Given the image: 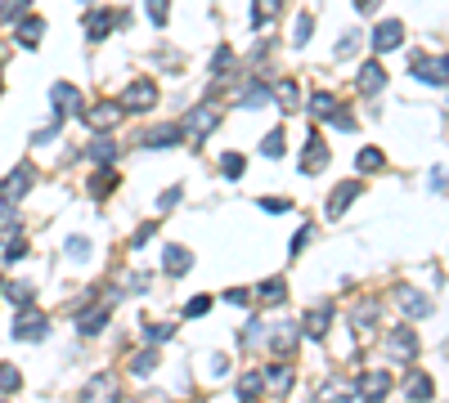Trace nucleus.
Instances as JSON below:
<instances>
[{"mask_svg": "<svg viewBox=\"0 0 449 403\" xmlns=\"http://www.w3.org/2000/svg\"><path fill=\"white\" fill-rule=\"evenodd\" d=\"M355 395H359L355 381H333V385L319 390V403H346V399H355Z\"/></svg>", "mask_w": 449, "mask_h": 403, "instance_id": "24", "label": "nucleus"}, {"mask_svg": "<svg viewBox=\"0 0 449 403\" xmlns=\"http://www.w3.org/2000/svg\"><path fill=\"white\" fill-rule=\"evenodd\" d=\"M359 45H364V36H359V27H355V32H346L342 41H337V58H350V54L359 50Z\"/></svg>", "mask_w": 449, "mask_h": 403, "instance_id": "39", "label": "nucleus"}, {"mask_svg": "<svg viewBox=\"0 0 449 403\" xmlns=\"http://www.w3.org/2000/svg\"><path fill=\"white\" fill-rule=\"evenodd\" d=\"M180 198H185L180 188H166L162 198H157V211H176V206H180Z\"/></svg>", "mask_w": 449, "mask_h": 403, "instance_id": "49", "label": "nucleus"}, {"mask_svg": "<svg viewBox=\"0 0 449 403\" xmlns=\"http://www.w3.org/2000/svg\"><path fill=\"white\" fill-rule=\"evenodd\" d=\"M274 94H278V103H283V108H288V113H293V108L301 103V94H297V81H283V85H278V90H274Z\"/></svg>", "mask_w": 449, "mask_h": 403, "instance_id": "41", "label": "nucleus"}, {"mask_svg": "<svg viewBox=\"0 0 449 403\" xmlns=\"http://www.w3.org/2000/svg\"><path fill=\"white\" fill-rule=\"evenodd\" d=\"M113 23H117L113 9H90V18H86V36H90V41H104V36L113 32Z\"/></svg>", "mask_w": 449, "mask_h": 403, "instance_id": "18", "label": "nucleus"}, {"mask_svg": "<svg viewBox=\"0 0 449 403\" xmlns=\"http://www.w3.org/2000/svg\"><path fill=\"white\" fill-rule=\"evenodd\" d=\"M261 153H265V157H283V130H270V134H265V139H261Z\"/></svg>", "mask_w": 449, "mask_h": 403, "instance_id": "43", "label": "nucleus"}, {"mask_svg": "<svg viewBox=\"0 0 449 403\" xmlns=\"http://www.w3.org/2000/svg\"><path fill=\"white\" fill-rule=\"evenodd\" d=\"M180 134H185V130H180V126H157V130H149V134H144V148H171V143H180Z\"/></svg>", "mask_w": 449, "mask_h": 403, "instance_id": "21", "label": "nucleus"}, {"mask_svg": "<svg viewBox=\"0 0 449 403\" xmlns=\"http://www.w3.org/2000/svg\"><path fill=\"white\" fill-rule=\"evenodd\" d=\"M328 327H333V309H328V305H314V309L306 314V336L310 340H324V336H328Z\"/></svg>", "mask_w": 449, "mask_h": 403, "instance_id": "16", "label": "nucleus"}, {"mask_svg": "<svg viewBox=\"0 0 449 403\" xmlns=\"http://www.w3.org/2000/svg\"><path fill=\"white\" fill-rule=\"evenodd\" d=\"M400 41H405V23H395V18L378 23V32H373V50H378V54H391Z\"/></svg>", "mask_w": 449, "mask_h": 403, "instance_id": "13", "label": "nucleus"}, {"mask_svg": "<svg viewBox=\"0 0 449 403\" xmlns=\"http://www.w3.org/2000/svg\"><path fill=\"white\" fill-rule=\"evenodd\" d=\"M355 166L364 170V175H378V170L386 166V153H382V148H359V157H355Z\"/></svg>", "mask_w": 449, "mask_h": 403, "instance_id": "29", "label": "nucleus"}, {"mask_svg": "<svg viewBox=\"0 0 449 403\" xmlns=\"http://www.w3.org/2000/svg\"><path fill=\"white\" fill-rule=\"evenodd\" d=\"M14 305H23V309H32V296H36V287L32 283H9V287H0Z\"/></svg>", "mask_w": 449, "mask_h": 403, "instance_id": "31", "label": "nucleus"}, {"mask_svg": "<svg viewBox=\"0 0 449 403\" xmlns=\"http://www.w3.org/2000/svg\"><path fill=\"white\" fill-rule=\"evenodd\" d=\"M257 300H261V305H278V300H288V283H283V278H270V283H261Z\"/></svg>", "mask_w": 449, "mask_h": 403, "instance_id": "30", "label": "nucleus"}, {"mask_svg": "<svg viewBox=\"0 0 449 403\" xmlns=\"http://www.w3.org/2000/svg\"><path fill=\"white\" fill-rule=\"evenodd\" d=\"M431 395H436L431 376H422V372H414V376H409V385H405V399H409V403H427Z\"/></svg>", "mask_w": 449, "mask_h": 403, "instance_id": "23", "label": "nucleus"}, {"mask_svg": "<svg viewBox=\"0 0 449 403\" xmlns=\"http://www.w3.org/2000/svg\"><path fill=\"white\" fill-rule=\"evenodd\" d=\"M265 385L278 390V395L293 390V368H288V363H270V368H265Z\"/></svg>", "mask_w": 449, "mask_h": 403, "instance_id": "25", "label": "nucleus"}, {"mask_svg": "<svg viewBox=\"0 0 449 403\" xmlns=\"http://www.w3.org/2000/svg\"><path fill=\"white\" fill-rule=\"evenodd\" d=\"M324 166H328V143H324L319 134H310V139H306V153H301V170H306V175H319Z\"/></svg>", "mask_w": 449, "mask_h": 403, "instance_id": "11", "label": "nucleus"}, {"mask_svg": "<svg viewBox=\"0 0 449 403\" xmlns=\"http://www.w3.org/2000/svg\"><path fill=\"white\" fill-rule=\"evenodd\" d=\"M359 390H364V403H382L386 399V390H391V376L386 372H369L364 381H355Z\"/></svg>", "mask_w": 449, "mask_h": 403, "instance_id": "17", "label": "nucleus"}, {"mask_svg": "<svg viewBox=\"0 0 449 403\" xmlns=\"http://www.w3.org/2000/svg\"><path fill=\"white\" fill-rule=\"evenodd\" d=\"M18 385H23V376H18V368H14V363H0V390H5V395H14Z\"/></svg>", "mask_w": 449, "mask_h": 403, "instance_id": "35", "label": "nucleus"}, {"mask_svg": "<svg viewBox=\"0 0 449 403\" xmlns=\"http://www.w3.org/2000/svg\"><path fill=\"white\" fill-rule=\"evenodd\" d=\"M14 234H18V215H14V206H5L0 211V242H14Z\"/></svg>", "mask_w": 449, "mask_h": 403, "instance_id": "34", "label": "nucleus"}, {"mask_svg": "<svg viewBox=\"0 0 449 403\" xmlns=\"http://www.w3.org/2000/svg\"><path fill=\"white\" fill-rule=\"evenodd\" d=\"M45 332H50V319H45L41 309H23L14 319V336L18 340H45Z\"/></svg>", "mask_w": 449, "mask_h": 403, "instance_id": "7", "label": "nucleus"}, {"mask_svg": "<svg viewBox=\"0 0 449 403\" xmlns=\"http://www.w3.org/2000/svg\"><path fill=\"white\" fill-rule=\"evenodd\" d=\"M297 336H301V327L293 319H283V323H274V327H261V345H270L274 354H293L297 350Z\"/></svg>", "mask_w": 449, "mask_h": 403, "instance_id": "1", "label": "nucleus"}, {"mask_svg": "<svg viewBox=\"0 0 449 403\" xmlns=\"http://www.w3.org/2000/svg\"><path fill=\"white\" fill-rule=\"evenodd\" d=\"M310 32H314V18H306V14H301V18H297V27H293V45H297V50L310 41Z\"/></svg>", "mask_w": 449, "mask_h": 403, "instance_id": "44", "label": "nucleus"}, {"mask_svg": "<svg viewBox=\"0 0 449 403\" xmlns=\"http://www.w3.org/2000/svg\"><path fill=\"white\" fill-rule=\"evenodd\" d=\"M171 336H176L171 323H149V327H144V340H171Z\"/></svg>", "mask_w": 449, "mask_h": 403, "instance_id": "46", "label": "nucleus"}, {"mask_svg": "<svg viewBox=\"0 0 449 403\" xmlns=\"http://www.w3.org/2000/svg\"><path fill=\"white\" fill-rule=\"evenodd\" d=\"M157 234V224H144V229H135V238H130V247H144V242H149Z\"/></svg>", "mask_w": 449, "mask_h": 403, "instance_id": "51", "label": "nucleus"}, {"mask_svg": "<svg viewBox=\"0 0 449 403\" xmlns=\"http://www.w3.org/2000/svg\"><path fill=\"white\" fill-rule=\"evenodd\" d=\"M359 198V179H346V184H337L333 188V198H328V219H337V215H346V206Z\"/></svg>", "mask_w": 449, "mask_h": 403, "instance_id": "15", "label": "nucleus"}, {"mask_svg": "<svg viewBox=\"0 0 449 403\" xmlns=\"http://www.w3.org/2000/svg\"><path fill=\"white\" fill-rule=\"evenodd\" d=\"M386 354H391L395 363H414L418 359V336L409 332V327H391V332H386Z\"/></svg>", "mask_w": 449, "mask_h": 403, "instance_id": "5", "label": "nucleus"}, {"mask_svg": "<svg viewBox=\"0 0 449 403\" xmlns=\"http://www.w3.org/2000/svg\"><path fill=\"white\" fill-rule=\"evenodd\" d=\"M0 287H5V283H0Z\"/></svg>", "mask_w": 449, "mask_h": 403, "instance_id": "58", "label": "nucleus"}, {"mask_svg": "<svg viewBox=\"0 0 449 403\" xmlns=\"http://www.w3.org/2000/svg\"><path fill=\"white\" fill-rule=\"evenodd\" d=\"M41 36H45V23L36 18V14H27L18 23V45H27V50H36V45H41Z\"/></svg>", "mask_w": 449, "mask_h": 403, "instance_id": "22", "label": "nucleus"}, {"mask_svg": "<svg viewBox=\"0 0 449 403\" xmlns=\"http://www.w3.org/2000/svg\"><path fill=\"white\" fill-rule=\"evenodd\" d=\"M50 103H54V121H68L72 113H81V90L68 85V81H59L50 90Z\"/></svg>", "mask_w": 449, "mask_h": 403, "instance_id": "6", "label": "nucleus"}, {"mask_svg": "<svg viewBox=\"0 0 449 403\" xmlns=\"http://www.w3.org/2000/svg\"><path fill=\"white\" fill-rule=\"evenodd\" d=\"M265 99H270V90H265V85H261V81H252V85H247V90H242V94H238V108H261Z\"/></svg>", "mask_w": 449, "mask_h": 403, "instance_id": "32", "label": "nucleus"}, {"mask_svg": "<svg viewBox=\"0 0 449 403\" xmlns=\"http://www.w3.org/2000/svg\"><path fill=\"white\" fill-rule=\"evenodd\" d=\"M207 309H211V296H193V300L185 305V319H202Z\"/></svg>", "mask_w": 449, "mask_h": 403, "instance_id": "47", "label": "nucleus"}, {"mask_svg": "<svg viewBox=\"0 0 449 403\" xmlns=\"http://www.w3.org/2000/svg\"><path fill=\"white\" fill-rule=\"evenodd\" d=\"M121 117V103H94L90 108V113H86V121H90V130H108V126H113V121Z\"/></svg>", "mask_w": 449, "mask_h": 403, "instance_id": "19", "label": "nucleus"}, {"mask_svg": "<svg viewBox=\"0 0 449 403\" xmlns=\"http://www.w3.org/2000/svg\"><path fill=\"white\" fill-rule=\"evenodd\" d=\"M427 184H431V193H445V170H441V166L427 175Z\"/></svg>", "mask_w": 449, "mask_h": 403, "instance_id": "54", "label": "nucleus"}, {"mask_svg": "<svg viewBox=\"0 0 449 403\" xmlns=\"http://www.w3.org/2000/svg\"><path fill=\"white\" fill-rule=\"evenodd\" d=\"M113 188H117V175H113V170H99V175L90 179V193H94V198H104V193H113Z\"/></svg>", "mask_w": 449, "mask_h": 403, "instance_id": "36", "label": "nucleus"}, {"mask_svg": "<svg viewBox=\"0 0 449 403\" xmlns=\"http://www.w3.org/2000/svg\"><path fill=\"white\" fill-rule=\"evenodd\" d=\"M216 121H221V108H216V103H198V108H189V113H185L180 130H189L193 139H202V134L216 130Z\"/></svg>", "mask_w": 449, "mask_h": 403, "instance_id": "3", "label": "nucleus"}, {"mask_svg": "<svg viewBox=\"0 0 449 403\" xmlns=\"http://www.w3.org/2000/svg\"><path fill=\"white\" fill-rule=\"evenodd\" d=\"M261 206H265V211H270V215H278V211H288V206H293V202H283V198H261Z\"/></svg>", "mask_w": 449, "mask_h": 403, "instance_id": "52", "label": "nucleus"}, {"mask_svg": "<svg viewBox=\"0 0 449 403\" xmlns=\"http://www.w3.org/2000/svg\"><path fill=\"white\" fill-rule=\"evenodd\" d=\"M310 113H314V117H333V113H337V99H333V94H324V90H319V94L310 99Z\"/></svg>", "mask_w": 449, "mask_h": 403, "instance_id": "37", "label": "nucleus"}, {"mask_svg": "<svg viewBox=\"0 0 449 403\" xmlns=\"http://www.w3.org/2000/svg\"><path fill=\"white\" fill-rule=\"evenodd\" d=\"M23 255H27V242H23V238L5 242V260H9V264H14V260H23Z\"/></svg>", "mask_w": 449, "mask_h": 403, "instance_id": "50", "label": "nucleus"}, {"mask_svg": "<svg viewBox=\"0 0 449 403\" xmlns=\"http://www.w3.org/2000/svg\"><path fill=\"white\" fill-rule=\"evenodd\" d=\"M157 368V354L153 350H140V354H130V372H135V376H149Z\"/></svg>", "mask_w": 449, "mask_h": 403, "instance_id": "33", "label": "nucleus"}, {"mask_svg": "<svg viewBox=\"0 0 449 403\" xmlns=\"http://www.w3.org/2000/svg\"><path fill=\"white\" fill-rule=\"evenodd\" d=\"M32 184H36V170H32V166H14L5 179H0V202H5V206L23 202V193H27Z\"/></svg>", "mask_w": 449, "mask_h": 403, "instance_id": "2", "label": "nucleus"}, {"mask_svg": "<svg viewBox=\"0 0 449 403\" xmlns=\"http://www.w3.org/2000/svg\"><path fill=\"white\" fill-rule=\"evenodd\" d=\"M395 305L409 314V319H427V314H431V300L422 296L418 287H409V283H400V287H395Z\"/></svg>", "mask_w": 449, "mask_h": 403, "instance_id": "8", "label": "nucleus"}, {"mask_svg": "<svg viewBox=\"0 0 449 403\" xmlns=\"http://www.w3.org/2000/svg\"><path fill=\"white\" fill-rule=\"evenodd\" d=\"M229 68H234V50H229V45H221V50H216V58H211V77H225Z\"/></svg>", "mask_w": 449, "mask_h": 403, "instance_id": "38", "label": "nucleus"}, {"mask_svg": "<svg viewBox=\"0 0 449 403\" xmlns=\"http://www.w3.org/2000/svg\"><path fill=\"white\" fill-rule=\"evenodd\" d=\"M117 103H121V113H144V108L157 103V85H153L149 77H144V81H130L126 94H121Z\"/></svg>", "mask_w": 449, "mask_h": 403, "instance_id": "4", "label": "nucleus"}, {"mask_svg": "<svg viewBox=\"0 0 449 403\" xmlns=\"http://www.w3.org/2000/svg\"><path fill=\"white\" fill-rule=\"evenodd\" d=\"M355 85H359V94H382V85H386V68L378 63V58H369V63L359 68Z\"/></svg>", "mask_w": 449, "mask_h": 403, "instance_id": "12", "label": "nucleus"}, {"mask_svg": "<svg viewBox=\"0 0 449 403\" xmlns=\"http://www.w3.org/2000/svg\"><path fill=\"white\" fill-rule=\"evenodd\" d=\"M166 14H171V0H149V23L153 27H166Z\"/></svg>", "mask_w": 449, "mask_h": 403, "instance_id": "40", "label": "nucleus"}, {"mask_svg": "<svg viewBox=\"0 0 449 403\" xmlns=\"http://www.w3.org/2000/svg\"><path fill=\"white\" fill-rule=\"evenodd\" d=\"M81 403H117V381L113 376H94V381L81 390Z\"/></svg>", "mask_w": 449, "mask_h": 403, "instance_id": "14", "label": "nucleus"}, {"mask_svg": "<svg viewBox=\"0 0 449 403\" xmlns=\"http://www.w3.org/2000/svg\"><path fill=\"white\" fill-rule=\"evenodd\" d=\"M108 319H113V300H99V305H90V309L77 319V332L81 336H94V332H104V327H108Z\"/></svg>", "mask_w": 449, "mask_h": 403, "instance_id": "9", "label": "nucleus"}, {"mask_svg": "<svg viewBox=\"0 0 449 403\" xmlns=\"http://www.w3.org/2000/svg\"><path fill=\"white\" fill-rule=\"evenodd\" d=\"M355 9H378V0H355Z\"/></svg>", "mask_w": 449, "mask_h": 403, "instance_id": "56", "label": "nucleus"}, {"mask_svg": "<svg viewBox=\"0 0 449 403\" xmlns=\"http://www.w3.org/2000/svg\"><path fill=\"white\" fill-rule=\"evenodd\" d=\"M23 5H27V0H0V23H14L23 14Z\"/></svg>", "mask_w": 449, "mask_h": 403, "instance_id": "48", "label": "nucleus"}, {"mask_svg": "<svg viewBox=\"0 0 449 403\" xmlns=\"http://www.w3.org/2000/svg\"><path fill=\"white\" fill-rule=\"evenodd\" d=\"M221 175H225V179H238V175H242V157H238V153H225V157H221Z\"/></svg>", "mask_w": 449, "mask_h": 403, "instance_id": "45", "label": "nucleus"}, {"mask_svg": "<svg viewBox=\"0 0 449 403\" xmlns=\"http://www.w3.org/2000/svg\"><path fill=\"white\" fill-rule=\"evenodd\" d=\"M68 260L86 264V260H90V242H86V238H68Z\"/></svg>", "mask_w": 449, "mask_h": 403, "instance_id": "42", "label": "nucleus"}, {"mask_svg": "<svg viewBox=\"0 0 449 403\" xmlns=\"http://www.w3.org/2000/svg\"><path fill=\"white\" fill-rule=\"evenodd\" d=\"M310 238H314V229L306 224V229H301V234L293 238V247H288V251H293V255H297V251H301V247H306V242H310Z\"/></svg>", "mask_w": 449, "mask_h": 403, "instance_id": "53", "label": "nucleus"}, {"mask_svg": "<svg viewBox=\"0 0 449 403\" xmlns=\"http://www.w3.org/2000/svg\"><path fill=\"white\" fill-rule=\"evenodd\" d=\"M0 403H5V399H0Z\"/></svg>", "mask_w": 449, "mask_h": 403, "instance_id": "57", "label": "nucleus"}, {"mask_svg": "<svg viewBox=\"0 0 449 403\" xmlns=\"http://www.w3.org/2000/svg\"><path fill=\"white\" fill-rule=\"evenodd\" d=\"M350 323H355V332H373V323H378V305L373 300H364L350 309Z\"/></svg>", "mask_w": 449, "mask_h": 403, "instance_id": "27", "label": "nucleus"}, {"mask_svg": "<svg viewBox=\"0 0 449 403\" xmlns=\"http://www.w3.org/2000/svg\"><path fill=\"white\" fill-rule=\"evenodd\" d=\"M193 269V251L189 247H180V242H171V247H166V274H189Z\"/></svg>", "mask_w": 449, "mask_h": 403, "instance_id": "20", "label": "nucleus"}, {"mask_svg": "<svg viewBox=\"0 0 449 403\" xmlns=\"http://www.w3.org/2000/svg\"><path fill=\"white\" fill-rule=\"evenodd\" d=\"M414 77L445 90V58H431V54H414Z\"/></svg>", "mask_w": 449, "mask_h": 403, "instance_id": "10", "label": "nucleus"}, {"mask_svg": "<svg viewBox=\"0 0 449 403\" xmlns=\"http://www.w3.org/2000/svg\"><path fill=\"white\" fill-rule=\"evenodd\" d=\"M225 300H229V305H247V291L234 287V291H225Z\"/></svg>", "mask_w": 449, "mask_h": 403, "instance_id": "55", "label": "nucleus"}, {"mask_svg": "<svg viewBox=\"0 0 449 403\" xmlns=\"http://www.w3.org/2000/svg\"><path fill=\"white\" fill-rule=\"evenodd\" d=\"M86 157H90V162H99V166H108V162L117 157V143L108 139V134H94V143L86 148Z\"/></svg>", "mask_w": 449, "mask_h": 403, "instance_id": "26", "label": "nucleus"}, {"mask_svg": "<svg viewBox=\"0 0 449 403\" xmlns=\"http://www.w3.org/2000/svg\"><path fill=\"white\" fill-rule=\"evenodd\" d=\"M283 0H252V27H265L270 18H278Z\"/></svg>", "mask_w": 449, "mask_h": 403, "instance_id": "28", "label": "nucleus"}]
</instances>
